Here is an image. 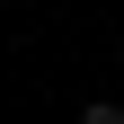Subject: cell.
Here are the masks:
<instances>
[{"label":"cell","instance_id":"cell-1","mask_svg":"<svg viewBox=\"0 0 124 124\" xmlns=\"http://www.w3.org/2000/svg\"><path fill=\"white\" fill-rule=\"evenodd\" d=\"M80 124H124V106H115V98H98V106H80Z\"/></svg>","mask_w":124,"mask_h":124},{"label":"cell","instance_id":"cell-2","mask_svg":"<svg viewBox=\"0 0 124 124\" xmlns=\"http://www.w3.org/2000/svg\"><path fill=\"white\" fill-rule=\"evenodd\" d=\"M115 71H124V44H115Z\"/></svg>","mask_w":124,"mask_h":124}]
</instances>
